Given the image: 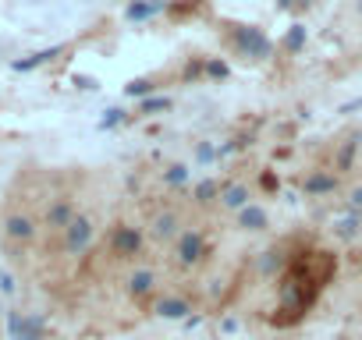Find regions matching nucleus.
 Segmentation results:
<instances>
[{"mask_svg":"<svg viewBox=\"0 0 362 340\" xmlns=\"http://www.w3.org/2000/svg\"><path fill=\"white\" fill-rule=\"evenodd\" d=\"M36 234H40V227H36V216L28 209H11L4 216V244L8 249H15V252L28 249V244L36 241Z\"/></svg>","mask_w":362,"mask_h":340,"instance_id":"nucleus-1","label":"nucleus"},{"mask_svg":"<svg viewBox=\"0 0 362 340\" xmlns=\"http://www.w3.org/2000/svg\"><path fill=\"white\" fill-rule=\"evenodd\" d=\"M93 241H96V220L89 213H75V220L60 234V249L68 256H85L93 249Z\"/></svg>","mask_w":362,"mask_h":340,"instance_id":"nucleus-2","label":"nucleus"},{"mask_svg":"<svg viewBox=\"0 0 362 340\" xmlns=\"http://www.w3.org/2000/svg\"><path fill=\"white\" fill-rule=\"evenodd\" d=\"M110 252L117 256V259H135L139 252H142V231L139 227H132V224H117L114 231H110Z\"/></svg>","mask_w":362,"mask_h":340,"instance_id":"nucleus-3","label":"nucleus"},{"mask_svg":"<svg viewBox=\"0 0 362 340\" xmlns=\"http://www.w3.org/2000/svg\"><path fill=\"white\" fill-rule=\"evenodd\" d=\"M75 220V199L71 195H57V199H50V206H46V213H43V227L50 231V234H64V227Z\"/></svg>","mask_w":362,"mask_h":340,"instance_id":"nucleus-4","label":"nucleus"},{"mask_svg":"<svg viewBox=\"0 0 362 340\" xmlns=\"http://www.w3.org/2000/svg\"><path fill=\"white\" fill-rule=\"evenodd\" d=\"M202 252H206V241H202L199 231H181V234H178V249H174V256H178L181 266H196V262L202 259Z\"/></svg>","mask_w":362,"mask_h":340,"instance_id":"nucleus-5","label":"nucleus"},{"mask_svg":"<svg viewBox=\"0 0 362 340\" xmlns=\"http://www.w3.org/2000/svg\"><path fill=\"white\" fill-rule=\"evenodd\" d=\"M149 231H153L157 241H174V238L181 234V227H178V213H174V209L157 213L153 220H149Z\"/></svg>","mask_w":362,"mask_h":340,"instance_id":"nucleus-6","label":"nucleus"},{"mask_svg":"<svg viewBox=\"0 0 362 340\" xmlns=\"http://www.w3.org/2000/svg\"><path fill=\"white\" fill-rule=\"evenodd\" d=\"M128 291H132V298L157 294V273H153V269H139V273H132V280H128Z\"/></svg>","mask_w":362,"mask_h":340,"instance_id":"nucleus-7","label":"nucleus"},{"mask_svg":"<svg viewBox=\"0 0 362 340\" xmlns=\"http://www.w3.org/2000/svg\"><path fill=\"white\" fill-rule=\"evenodd\" d=\"M221 202H224L227 209L249 206V188H245V184H221Z\"/></svg>","mask_w":362,"mask_h":340,"instance_id":"nucleus-8","label":"nucleus"},{"mask_svg":"<svg viewBox=\"0 0 362 340\" xmlns=\"http://www.w3.org/2000/svg\"><path fill=\"white\" fill-rule=\"evenodd\" d=\"M181 312H189L185 301H160V316H181Z\"/></svg>","mask_w":362,"mask_h":340,"instance_id":"nucleus-9","label":"nucleus"},{"mask_svg":"<svg viewBox=\"0 0 362 340\" xmlns=\"http://www.w3.org/2000/svg\"><path fill=\"white\" fill-rule=\"evenodd\" d=\"M348 206H352L355 213H362V188H352V192H348Z\"/></svg>","mask_w":362,"mask_h":340,"instance_id":"nucleus-10","label":"nucleus"}]
</instances>
